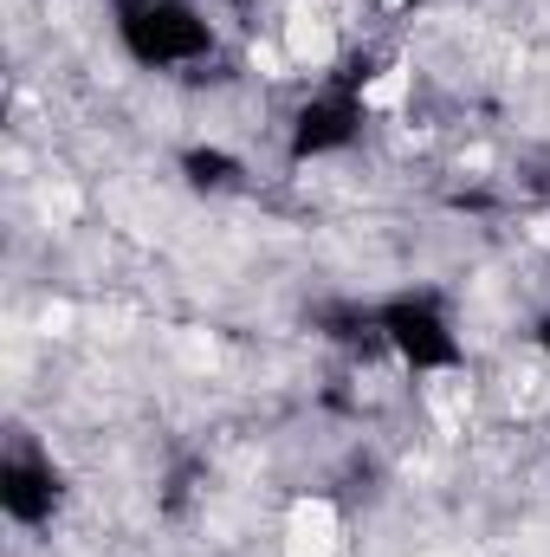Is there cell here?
<instances>
[{
    "mask_svg": "<svg viewBox=\"0 0 550 557\" xmlns=\"http://www.w3.org/2000/svg\"><path fill=\"white\" fill-rule=\"evenodd\" d=\"M117 33H124V52H130L137 65H155V72H168V65H195V59H208V52H214L208 20H201L195 7H182V0L124 7Z\"/></svg>",
    "mask_w": 550,
    "mask_h": 557,
    "instance_id": "cell-1",
    "label": "cell"
},
{
    "mask_svg": "<svg viewBox=\"0 0 550 557\" xmlns=\"http://www.w3.org/2000/svg\"><path fill=\"white\" fill-rule=\"evenodd\" d=\"M59 499H65V486H59V473L46 460H33V454L0 460V512L13 525H46L59 512Z\"/></svg>",
    "mask_w": 550,
    "mask_h": 557,
    "instance_id": "cell-4",
    "label": "cell"
},
{
    "mask_svg": "<svg viewBox=\"0 0 550 557\" xmlns=\"http://www.w3.org/2000/svg\"><path fill=\"white\" fill-rule=\"evenodd\" d=\"M357 131H363V98H357L350 78H337V85H324L317 98L298 104V117H291V162L337 156V149L357 143Z\"/></svg>",
    "mask_w": 550,
    "mask_h": 557,
    "instance_id": "cell-3",
    "label": "cell"
},
{
    "mask_svg": "<svg viewBox=\"0 0 550 557\" xmlns=\"http://www.w3.org/2000/svg\"><path fill=\"white\" fill-rule=\"evenodd\" d=\"M538 344H545V357H550V318H545V324H538Z\"/></svg>",
    "mask_w": 550,
    "mask_h": 557,
    "instance_id": "cell-6",
    "label": "cell"
},
{
    "mask_svg": "<svg viewBox=\"0 0 550 557\" xmlns=\"http://www.w3.org/2000/svg\"><path fill=\"white\" fill-rule=\"evenodd\" d=\"M124 7H149V0H124Z\"/></svg>",
    "mask_w": 550,
    "mask_h": 557,
    "instance_id": "cell-7",
    "label": "cell"
},
{
    "mask_svg": "<svg viewBox=\"0 0 550 557\" xmlns=\"http://www.w3.org/2000/svg\"><path fill=\"white\" fill-rule=\"evenodd\" d=\"M188 182L195 188H234V175H240V162L234 156H221V149H188Z\"/></svg>",
    "mask_w": 550,
    "mask_h": 557,
    "instance_id": "cell-5",
    "label": "cell"
},
{
    "mask_svg": "<svg viewBox=\"0 0 550 557\" xmlns=\"http://www.w3.org/2000/svg\"><path fill=\"white\" fill-rule=\"evenodd\" d=\"M376 344H389L409 370H453L460 363V337H453V324H447V311L434 298L376 305Z\"/></svg>",
    "mask_w": 550,
    "mask_h": 557,
    "instance_id": "cell-2",
    "label": "cell"
}]
</instances>
